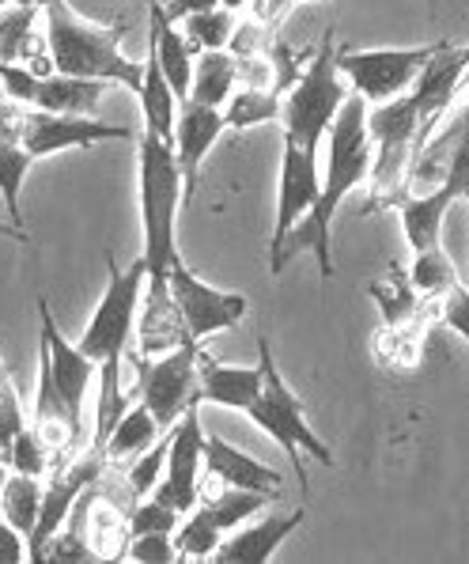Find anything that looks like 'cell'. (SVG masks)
<instances>
[{
  "label": "cell",
  "instance_id": "cell-1",
  "mask_svg": "<svg viewBox=\"0 0 469 564\" xmlns=\"http://www.w3.org/2000/svg\"><path fill=\"white\" fill-rule=\"evenodd\" d=\"M371 160H375V149H371V133H368V102L352 91L326 133L323 194H318L315 208L292 228V236L273 265V276H281L284 265L295 254H303V250L318 258V269H323L326 281L334 276V216L345 205V197L371 178Z\"/></svg>",
  "mask_w": 469,
  "mask_h": 564
},
{
  "label": "cell",
  "instance_id": "cell-2",
  "mask_svg": "<svg viewBox=\"0 0 469 564\" xmlns=\"http://www.w3.org/2000/svg\"><path fill=\"white\" fill-rule=\"evenodd\" d=\"M148 281L144 258H137L129 269H118L110 258V281L102 292L99 307H95L88 329L80 337V349L95 368H99V410H95V436L91 451H102L107 436L114 432L118 416L129 410L126 394H121L118 371L126 360V345L137 329V315H141V289Z\"/></svg>",
  "mask_w": 469,
  "mask_h": 564
},
{
  "label": "cell",
  "instance_id": "cell-3",
  "mask_svg": "<svg viewBox=\"0 0 469 564\" xmlns=\"http://www.w3.org/2000/svg\"><path fill=\"white\" fill-rule=\"evenodd\" d=\"M137 171H141V224H144V269L148 292H167L171 265L178 258L175 224L178 208L186 205V186H182L175 144L155 133H141L137 149Z\"/></svg>",
  "mask_w": 469,
  "mask_h": 564
},
{
  "label": "cell",
  "instance_id": "cell-4",
  "mask_svg": "<svg viewBox=\"0 0 469 564\" xmlns=\"http://www.w3.org/2000/svg\"><path fill=\"white\" fill-rule=\"evenodd\" d=\"M46 42L54 57V73L84 76V80L126 84L129 91H141L144 61L121 54V31L99 28L68 8V0H54L46 8Z\"/></svg>",
  "mask_w": 469,
  "mask_h": 564
},
{
  "label": "cell",
  "instance_id": "cell-5",
  "mask_svg": "<svg viewBox=\"0 0 469 564\" xmlns=\"http://www.w3.org/2000/svg\"><path fill=\"white\" fill-rule=\"evenodd\" d=\"M258 364H262V394L250 402L247 416L265 432V436H273L276 444L284 447V455L295 463V477H299V485L307 489L303 455L318 458L323 466H334V451H329L326 440L307 424V410H303L299 394H295L288 387V379L281 376V368H276L273 345H269L265 334L258 337Z\"/></svg>",
  "mask_w": 469,
  "mask_h": 564
},
{
  "label": "cell",
  "instance_id": "cell-6",
  "mask_svg": "<svg viewBox=\"0 0 469 564\" xmlns=\"http://www.w3.org/2000/svg\"><path fill=\"white\" fill-rule=\"evenodd\" d=\"M349 95H352L349 84H345L341 68H337V42L326 31V39L318 42V50L307 61V68L299 73V80L284 91V107H281L284 137L303 144V149L318 152Z\"/></svg>",
  "mask_w": 469,
  "mask_h": 564
},
{
  "label": "cell",
  "instance_id": "cell-7",
  "mask_svg": "<svg viewBox=\"0 0 469 564\" xmlns=\"http://www.w3.org/2000/svg\"><path fill=\"white\" fill-rule=\"evenodd\" d=\"M368 133H371V205L368 208H394L397 197L405 194V175L413 163V141H416V107L413 95H397L390 102L368 110Z\"/></svg>",
  "mask_w": 469,
  "mask_h": 564
},
{
  "label": "cell",
  "instance_id": "cell-8",
  "mask_svg": "<svg viewBox=\"0 0 469 564\" xmlns=\"http://www.w3.org/2000/svg\"><path fill=\"white\" fill-rule=\"evenodd\" d=\"M447 42H428V46H379V50H337V68H341L345 84L360 95L363 102L379 107L397 95H405L416 84L421 68Z\"/></svg>",
  "mask_w": 469,
  "mask_h": 564
},
{
  "label": "cell",
  "instance_id": "cell-9",
  "mask_svg": "<svg viewBox=\"0 0 469 564\" xmlns=\"http://www.w3.org/2000/svg\"><path fill=\"white\" fill-rule=\"evenodd\" d=\"M197 357H201V345L189 341L178 345V349L163 352L160 360L155 357H133L137 368V390L141 402L152 410L155 424L163 432L175 429L182 421V413L189 410L194 402H201V390H197Z\"/></svg>",
  "mask_w": 469,
  "mask_h": 564
},
{
  "label": "cell",
  "instance_id": "cell-10",
  "mask_svg": "<svg viewBox=\"0 0 469 564\" xmlns=\"http://www.w3.org/2000/svg\"><path fill=\"white\" fill-rule=\"evenodd\" d=\"M171 281V296L178 303V315L186 323L194 341H208L220 329H231L234 323H242L250 311V300L242 292H223L216 284L201 281L194 269H186L182 258H175L167 273Z\"/></svg>",
  "mask_w": 469,
  "mask_h": 564
},
{
  "label": "cell",
  "instance_id": "cell-11",
  "mask_svg": "<svg viewBox=\"0 0 469 564\" xmlns=\"http://www.w3.org/2000/svg\"><path fill=\"white\" fill-rule=\"evenodd\" d=\"M318 194H323V167H318V152L303 149L284 137L281 152V175H276V220L273 239H269V269L276 265L284 242H288L292 228L315 208Z\"/></svg>",
  "mask_w": 469,
  "mask_h": 564
},
{
  "label": "cell",
  "instance_id": "cell-12",
  "mask_svg": "<svg viewBox=\"0 0 469 564\" xmlns=\"http://www.w3.org/2000/svg\"><path fill=\"white\" fill-rule=\"evenodd\" d=\"M201 463H205V429L194 402L182 413L175 429H171L167 466H163V477L152 497L163 500L167 508H175L178 516H189V511L201 505Z\"/></svg>",
  "mask_w": 469,
  "mask_h": 564
},
{
  "label": "cell",
  "instance_id": "cell-13",
  "mask_svg": "<svg viewBox=\"0 0 469 564\" xmlns=\"http://www.w3.org/2000/svg\"><path fill=\"white\" fill-rule=\"evenodd\" d=\"M466 65H469V42L466 46H443L428 65L421 68L413 84V107H416V141H413V155L432 141V129L447 118V110L455 107L458 91H462L466 80Z\"/></svg>",
  "mask_w": 469,
  "mask_h": 564
},
{
  "label": "cell",
  "instance_id": "cell-14",
  "mask_svg": "<svg viewBox=\"0 0 469 564\" xmlns=\"http://www.w3.org/2000/svg\"><path fill=\"white\" fill-rule=\"evenodd\" d=\"M39 329H42L39 357L50 364V376H54L61 398H65L68 416H73V424L80 429V436H84V402H88V390L95 383V376H99V368L84 357L80 345H73L65 334H61L54 315H50L46 300H39Z\"/></svg>",
  "mask_w": 469,
  "mask_h": 564
},
{
  "label": "cell",
  "instance_id": "cell-15",
  "mask_svg": "<svg viewBox=\"0 0 469 564\" xmlns=\"http://www.w3.org/2000/svg\"><path fill=\"white\" fill-rule=\"evenodd\" d=\"M126 126H107V121H95L84 115H50V110H34L28 107V121H23V137L20 149L31 155V160H42V155H54L65 149H91V144L102 141H129Z\"/></svg>",
  "mask_w": 469,
  "mask_h": 564
},
{
  "label": "cell",
  "instance_id": "cell-16",
  "mask_svg": "<svg viewBox=\"0 0 469 564\" xmlns=\"http://www.w3.org/2000/svg\"><path fill=\"white\" fill-rule=\"evenodd\" d=\"M228 133L223 126V110L201 107L194 99L178 102V121H175V155L182 171V186H186V202H194L197 182H201L205 155L216 149V141Z\"/></svg>",
  "mask_w": 469,
  "mask_h": 564
},
{
  "label": "cell",
  "instance_id": "cell-17",
  "mask_svg": "<svg viewBox=\"0 0 469 564\" xmlns=\"http://www.w3.org/2000/svg\"><path fill=\"white\" fill-rule=\"evenodd\" d=\"M205 470L212 481L228 485V489H250V492H269V497H276L284 485V477L273 470V466L258 463L254 455H247V451L231 447L223 436H216V432H208L205 436Z\"/></svg>",
  "mask_w": 469,
  "mask_h": 564
},
{
  "label": "cell",
  "instance_id": "cell-18",
  "mask_svg": "<svg viewBox=\"0 0 469 564\" xmlns=\"http://www.w3.org/2000/svg\"><path fill=\"white\" fill-rule=\"evenodd\" d=\"M303 519H307V511L295 508L292 516H265V519H258V523L242 527V531L223 534V542H220V550H216L212 561H220V564H265L284 545V538L299 531Z\"/></svg>",
  "mask_w": 469,
  "mask_h": 564
},
{
  "label": "cell",
  "instance_id": "cell-19",
  "mask_svg": "<svg viewBox=\"0 0 469 564\" xmlns=\"http://www.w3.org/2000/svg\"><path fill=\"white\" fill-rule=\"evenodd\" d=\"M73 516L84 523V538H88L95 557L99 561L126 557V545H129V538H133V531H129V508L126 505L107 500L95 489H88L80 500H76Z\"/></svg>",
  "mask_w": 469,
  "mask_h": 564
},
{
  "label": "cell",
  "instance_id": "cell-20",
  "mask_svg": "<svg viewBox=\"0 0 469 564\" xmlns=\"http://www.w3.org/2000/svg\"><path fill=\"white\" fill-rule=\"evenodd\" d=\"M148 39H152V50L160 57V68L167 76V84L175 88V99H189V80H194V46L186 42V34L178 31V23L163 12V0H152L148 4Z\"/></svg>",
  "mask_w": 469,
  "mask_h": 564
},
{
  "label": "cell",
  "instance_id": "cell-21",
  "mask_svg": "<svg viewBox=\"0 0 469 564\" xmlns=\"http://www.w3.org/2000/svg\"><path fill=\"white\" fill-rule=\"evenodd\" d=\"M197 390L201 402H216L223 410H250L258 394H262V364L254 368H228V364L212 357H197Z\"/></svg>",
  "mask_w": 469,
  "mask_h": 564
},
{
  "label": "cell",
  "instance_id": "cell-22",
  "mask_svg": "<svg viewBox=\"0 0 469 564\" xmlns=\"http://www.w3.org/2000/svg\"><path fill=\"white\" fill-rule=\"evenodd\" d=\"M455 189L443 182V186L428 189V194H402L397 197V216H402V231H405V242H410L413 254H424V250L439 247V236H443V216L447 208L455 205Z\"/></svg>",
  "mask_w": 469,
  "mask_h": 564
},
{
  "label": "cell",
  "instance_id": "cell-23",
  "mask_svg": "<svg viewBox=\"0 0 469 564\" xmlns=\"http://www.w3.org/2000/svg\"><path fill=\"white\" fill-rule=\"evenodd\" d=\"M137 334H141V357H163V352L194 341L186 323H182L178 303L171 296V289L144 292V311L137 315Z\"/></svg>",
  "mask_w": 469,
  "mask_h": 564
},
{
  "label": "cell",
  "instance_id": "cell-24",
  "mask_svg": "<svg viewBox=\"0 0 469 564\" xmlns=\"http://www.w3.org/2000/svg\"><path fill=\"white\" fill-rule=\"evenodd\" d=\"M102 91H107V84H102V80H84V76L54 73V76H46V80H39L34 110L95 118V110H99V102H102Z\"/></svg>",
  "mask_w": 469,
  "mask_h": 564
},
{
  "label": "cell",
  "instance_id": "cell-25",
  "mask_svg": "<svg viewBox=\"0 0 469 564\" xmlns=\"http://www.w3.org/2000/svg\"><path fill=\"white\" fill-rule=\"evenodd\" d=\"M137 99H141L148 133H155V137H163V141L175 144L178 99H175V88L167 84V76H163L160 57H155L152 46H148V57H144V80H141V91H137Z\"/></svg>",
  "mask_w": 469,
  "mask_h": 564
},
{
  "label": "cell",
  "instance_id": "cell-26",
  "mask_svg": "<svg viewBox=\"0 0 469 564\" xmlns=\"http://www.w3.org/2000/svg\"><path fill=\"white\" fill-rule=\"evenodd\" d=\"M160 432H163V429L155 424L152 410H148L144 402H137V405H129V410L118 416L114 432L107 436V444H102L99 455L107 458V466L129 463V458L144 455V451L152 447L155 440H160Z\"/></svg>",
  "mask_w": 469,
  "mask_h": 564
},
{
  "label": "cell",
  "instance_id": "cell-27",
  "mask_svg": "<svg viewBox=\"0 0 469 564\" xmlns=\"http://www.w3.org/2000/svg\"><path fill=\"white\" fill-rule=\"evenodd\" d=\"M239 88V73H234V54L228 50H205L194 57V80H189V99L201 107L223 110V102L231 99Z\"/></svg>",
  "mask_w": 469,
  "mask_h": 564
},
{
  "label": "cell",
  "instance_id": "cell-28",
  "mask_svg": "<svg viewBox=\"0 0 469 564\" xmlns=\"http://www.w3.org/2000/svg\"><path fill=\"white\" fill-rule=\"evenodd\" d=\"M281 107H284V95L262 88H239L223 102V126L234 129V133L269 126V121H281Z\"/></svg>",
  "mask_w": 469,
  "mask_h": 564
},
{
  "label": "cell",
  "instance_id": "cell-29",
  "mask_svg": "<svg viewBox=\"0 0 469 564\" xmlns=\"http://www.w3.org/2000/svg\"><path fill=\"white\" fill-rule=\"evenodd\" d=\"M42 477H31V474H15L4 481V492H0V516L8 519L12 527H20L23 534L31 538L34 523H39V508H42Z\"/></svg>",
  "mask_w": 469,
  "mask_h": 564
},
{
  "label": "cell",
  "instance_id": "cell-30",
  "mask_svg": "<svg viewBox=\"0 0 469 564\" xmlns=\"http://www.w3.org/2000/svg\"><path fill=\"white\" fill-rule=\"evenodd\" d=\"M265 500H273L269 492H250V489H228L223 485L220 497H208L201 500V516L208 519V523L216 527L220 534H231L239 523H247L250 516H258V511L265 508Z\"/></svg>",
  "mask_w": 469,
  "mask_h": 564
},
{
  "label": "cell",
  "instance_id": "cell-31",
  "mask_svg": "<svg viewBox=\"0 0 469 564\" xmlns=\"http://www.w3.org/2000/svg\"><path fill=\"white\" fill-rule=\"evenodd\" d=\"M182 34L194 46V54L205 50H228L231 34H234V12L228 8H212V12H197L189 20H182Z\"/></svg>",
  "mask_w": 469,
  "mask_h": 564
},
{
  "label": "cell",
  "instance_id": "cell-32",
  "mask_svg": "<svg viewBox=\"0 0 469 564\" xmlns=\"http://www.w3.org/2000/svg\"><path fill=\"white\" fill-rule=\"evenodd\" d=\"M31 155L20 149V144H8L0 141V197H4V213L8 224H20L23 228V216H20V194H23V178L31 171Z\"/></svg>",
  "mask_w": 469,
  "mask_h": 564
},
{
  "label": "cell",
  "instance_id": "cell-33",
  "mask_svg": "<svg viewBox=\"0 0 469 564\" xmlns=\"http://www.w3.org/2000/svg\"><path fill=\"white\" fill-rule=\"evenodd\" d=\"M455 281H458L455 262L443 254V247H432V250H424V254H413L410 284H413V292L421 300L439 296V292H447Z\"/></svg>",
  "mask_w": 469,
  "mask_h": 564
},
{
  "label": "cell",
  "instance_id": "cell-34",
  "mask_svg": "<svg viewBox=\"0 0 469 564\" xmlns=\"http://www.w3.org/2000/svg\"><path fill=\"white\" fill-rule=\"evenodd\" d=\"M371 296L379 300L382 311V326H397V323H410L416 311L424 307V300L413 292L410 276H386V281L371 284Z\"/></svg>",
  "mask_w": 469,
  "mask_h": 564
},
{
  "label": "cell",
  "instance_id": "cell-35",
  "mask_svg": "<svg viewBox=\"0 0 469 564\" xmlns=\"http://www.w3.org/2000/svg\"><path fill=\"white\" fill-rule=\"evenodd\" d=\"M220 542H223V534L201 516V508H194L178 523V534H175L178 557H186V561H212L216 550H220Z\"/></svg>",
  "mask_w": 469,
  "mask_h": 564
},
{
  "label": "cell",
  "instance_id": "cell-36",
  "mask_svg": "<svg viewBox=\"0 0 469 564\" xmlns=\"http://www.w3.org/2000/svg\"><path fill=\"white\" fill-rule=\"evenodd\" d=\"M167 447H171V429H167V436L155 440V444L148 447L144 455H137V463L129 466L126 489L133 500H144L155 492V485H160V477H163V466H167Z\"/></svg>",
  "mask_w": 469,
  "mask_h": 564
},
{
  "label": "cell",
  "instance_id": "cell-37",
  "mask_svg": "<svg viewBox=\"0 0 469 564\" xmlns=\"http://www.w3.org/2000/svg\"><path fill=\"white\" fill-rule=\"evenodd\" d=\"M4 463L12 466L15 474H31V477H46L50 466H57L54 463V451L42 444V436L31 429V424L12 440V447L4 451Z\"/></svg>",
  "mask_w": 469,
  "mask_h": 564
},
{
  "label": "cell",
  "instance_id": "cell-38",
  "mask_svg": "<svg viewBox=\"0 0 469 564\" xmlns=\"http://www.w3.org/2000/svg\"><path fill=\"white\" fill-rule=\"evenodd\" d=\"M432 307H436V326H447L455 334H462L469 341V289L462 281H455L447 292L439 296H428Z\"/></svg>",
  "mask_w": 469,
  "mask_h": 564
},
{
  "label": "cell",
  "instance_id": "cell-39",
  "mask_svg": "<svg viewBox=\"0 0 469 564\" xmlns=\"http://www.w3.org/2000/svg\"><path fill=\"white\" fill-rule=\"evenodd\" d=\"M178 523H182L178 511L167 508L163 500H155V497L137 500L133 511H129V531H133V534H148V531H167V534H175Z\"/></svg>",
  "mask_w": 469,
  "mask_h": 564
},
{
  "label": "cell",
  "instance_id": "cell-40",
  "mask_svg": "<svg viewBox=\"0 0 469 564\" xmlns=\"http://www.w3.org/2000/svg\"><path fill=\"white\" fill-rule=\"evenodd\" d=\"M126 557L129 561H141V564H171L178 557L175 550V534L167 531H148V534H133L126 545Z\"/></svg>",
  "mask_w": 469,
  "mask_h": 564
},
{
  "label": "cell",
  "instance_id": "cell-41",
  "mask_svg": "<svg viewBox=\"0 0 469 564\" xmlns=\"http://www.w3.org/2000/svg\"><path fill=\"white\" fill-rule=\"evenodd\" d=\"M0 88H4V95L12 102L34 107V95H39V76H34L28 65H4V61H0Z\"/></svg>",
  "mask_w": 469,
  "mask_h": 564
},
{
  "label": "cell",
  "instance_id": "cell-42",
  "mask_svg": "<svg viewBox=\"0 0 469 564\" xmlns=\"http://www.w3.org/2000/svg\"><path fill=\"white\" fill-rule=\"evenodd\" d=\"M447 186L455 189L458 202H462V197H469V121H466V118H462V129H458L455 155H450Z\"/></svg>",
  "mask_w": 469,
  "mask_h": 564
},
{
  "label": "cell",
  "instance_id": "cell-43",
  "mask_svg": "<svg viewBox=\"0 0 469 564\" xmlns=\"http://www.w3.org/2000/svg\"><path fill=\"white\" fill-rule=\"evenodd\" d=\"M28 561V534L0 519V564H23Z\"/></svg>",
  "mask_w": 469,
  "mask_h": 564
},
{
  "label": "cell",
  "instance_id": "cell-44",
  "mask_svg": "<svg viewBox=\"0 0 469 564\" xmlns=\"http://www.w3.org/2000/svg\"><path fill=\"white\" fill-rule=\"evenodd\" d=\"M292 4L295 0H250V12H254V23H262V28L269 31L292 12Z\"/></svg>",
  "mask_w": 469,
  "mask_h": 564
},
{
  "label": "cell",
  "instance_id": "cell-45",
  "mask_svg": "<svg viewBox=\"0 0 469 564\" xmlns=\"http://www.w3.org/2000/svg\"><path fill=\"white\" fill-rule=\"evenodd\" d=\"M212 8H220V0H163V12L175 23L189 20V15H197V12H212Z\"/></svg>",
  "mask_w": 469,
  "mask_h": 564
},
{
  "label": "cell",
  "instance_id": "cell-46",
  "mask_svg": "<svg viewBox=\"0 0 469 564\" xmlns=\"http://www.w3.org/2000/svg\"><path fill=\"white\" fill-rule=\"evenodd\" d=\"M0 239H12V242H28V231L20 224H0Z\"/></svg>",
  "mask_w": 469,
  "mask_h": 564
},
{
  "label": "cell",
  "instance_id": "cell-47",
  "mask_svg": "<svg viewBox=\"0 0 469 564\" xmlns=\"http://www.w3.org/2000/svg\"><path fill=\"white\" fill-rule=\"evenodd\" d=\"M8 4H12V8H39V12H46L54 0H8Z\"/></svg>",
  "mask_w": 469,
  "mask_h": 564
},
{
  "label": "cell",
  "instance_id": "cell-48",
  "mask_svg": "<svg viewBox=\"0 0 469 564\" xmlns=\"http://www.w3.org/2000/svg\"><path fill=\"white\" fill-rule=\"evenodd\" d=\"M247 4H250V0H220V8H228V12H242Z\"/></svg>",
  "mask_w": 469,
  "mask_h": 564
},
{
  "label": "cell",
  "instance_id": "cell-49",
  "mask_svg": "<svg viewBox=\"0 0 469 564\" xmlns=\"http://www.w3.org/2000/svg\"><path fill=\"white\" fill-rule=\"evenodd\" d=\"M462 88H466V110H462V118L469 121V65H466V80H462Z\"/></svg>",
  "mask_w": 469,
  "mask_h": 564
},
{
  "label": "cell",
  "instance_id": "cell-50",
  "mask_svg": "<svg viewBox=\"0 0 469 564\" xmlns=\"http://www.w3.org/2000/svg\"><path fill=\"white\" fill-rule=\"evenodd\" d=\"M4 394H12V379L0 376V398H4Z\"/></svg>",
  "mask_w": 469,
  "mask_h": 564
},
{
  "label": "cell",
  "instance_id": "cell-51",
  "mask_svg": "<svg viewBox=\"0 0 469 564\" xmlns=\"http://www.w3.org/2000/svg\"><path fill=\"white\" fill-rule=\"evenodd\" d=\"M4 481H8V463H4V455H0V492H4Z\"/></svg>",
  "mask_w": 469,
  "mask_h": 564
},
{
  "label": "cell",
  "instance_id": "cell-52",
  "mask_svg": "<svg viewBox=\"0 0 469 564\" xmlns=\"http://www.w3.org/2000/svg\"><path fill=\"white\" fill-rule=\"evenodd\" d=\"M0 376H8V368H4V360H0Z\"/></svg>",
  "mask_w": 469,
  "mask_h": 564
},
{
  "label": "cell",
  "instance_id": "cell-53",
  "mask_svg": "<svg viewBox=\"0 0 469 564\" xmlns=\"http://www.w3.org/2000/svg\"><path fill=\"white\" fill-rule=\"evenodd\" d=\"M4 8H8V0H0V12H4Z\"/></svg>",
  "mask_w": 469,
  "mask_h": 564
},
{
  "label": "cell",
  "instance_id": "cell-54",
  "mask_svg": "<svg viewBox=\"0 0 469 564\" xmlns=\"http://www.w3.org/2000/svg\"><path fill=\"white\" fill-rule=\"evenodd\" d=\"M8 99V95H4V88H0V102H4Z\"/></svg>",
  "mask_w": 469,
  "mask_h": 564
},
{
  "label": "cell",
  "instance_id": "cell-55",
  "mask_svg": "<svg viewBox=\"0 0 469 564\" xmlns=\"http://www.w3.org/2000/svg\"><path fill=\"white\" fill-rule=\"evenodd\" d=\"M295 4H299V0H295Z\"/></svg>",
  "mask_w": 469,
  "mask_h": 564
},
{
  "label": "cell",
  "instance_id": "cell-56",
  "mask_svg": "<svg viewBox=\"0 0 469 564\" xmlns=\"http://www.w3.org/2000/svg\"><path fill=\"white\" fill-rule=\"evenodd\" d=\"M466 202H469V197H466Z\"/></svg>",
  "mask_w": 469,
  "mask_h": 564
}]
</instances>
